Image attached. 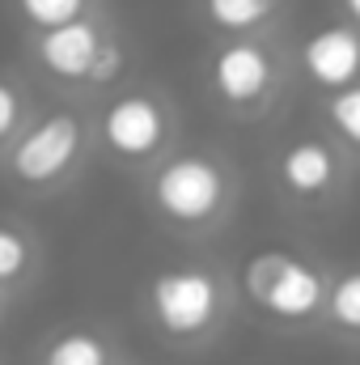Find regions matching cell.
<instances>
[{
    "label": "cell",
    "instance_id": "6da1fadb",
    "mask_svg": "<svg viewBox=\"0 0 360 365\" xmlns=\"http://www.w3.org/2000/svg\"><path fill=\"white\" fill-rule=\"evenodd\" d=\"M149 327L174 349H203L212 344L233 314V284L208 264L166 268L144 289Z\"/></svg>",
    "mask_w": 360,
    "mask_h": 365
},
{
    "label": "cell",
    "instance_id": "7a4b0ae2",
    "mask_svg": "<svg viewBox=\"0 0 360 365\" xmlns=\"http://www.w3.org/2000/svg\"><path fill=\"white\" fill-rule=\"evenodd\" d=\"M242 297L268 319L275 331L301 336V331H322L327 319V297H331V276L314 259L292 255V251H259L242 268Z\"/></svg>",
    "mask_w": 360,
    "mask_h": 365
},
{
    "label": "cell",
    "instance_id": "3957f363",
    "mask_svg": "<svg viewBox=\"0 0 360 365\" xmlns=\"http://www.w3.org/2000/svg\"><path fill=\"white\" fill-rule=\"evenodd\" d=\"M153 204L157 212L179 225V230H203L212 225L225 204H229V179L225 170L203 158V153H182L174 162H166L153 179Z\"/></svg>",
    "mask_w": 360,
    "mask_h": 365
},
{
    "label": "cell",
    "instance_id": "277c9868",
    "mask_svg": "<svg viewBox=\"0 0 360 365\" xmlns=\"http://www.w3.org/2000/svg\"><path fill=\"white\" fill-rule=\"evenodd\" d=\"M77 153H81V123H77V115L60 110V115H47L43 123H34L17 140V149H13V175L21 182L43 187V182L60 179L77 162Z\"/></svg>",
    "mask_w": 360,
    "mask_h": 365
},
{
    "label": "cell",
    "instance_id": "5b68a950",
    "mask_svg": "<svg viewBox=\"0 0 360 365\" xmlns=\"http://www.w3.org/2000/svg\"><path fill=\"white\" fill-rule=\"evenodd\" d=\"M275 179H280L288 200H297V204H322V200H331L339 191L344 162H339V153L327 140L301 136V140L284 145V153L275 158Z\"/></svg>",
    "mask_w": 360,
    "mask_h": 365
},
{
    "label": "cell",
    "instance_id": "8992f818",
    "mask_svg": "<svg viewBox=\"0 0 360 365\" xmlns=\"http://www.w3.org/2000/svg\"><path fill=\"white\" fill-rule=\"evenodd\" d=\"M275 56L263 43L233 38L212 56V90L221 93L229 106H250L263 102L275 86Z\"/></svg>",
    "mask_w": 360,
    "mask_h": 365
},
{
    "label": "cell",
    "instance_id": "52a82bcc",
    "mask_svg": "<svg viewBox=\"0 0 360 365\" xmlns=\"http://www.w3.org/2000/svg\"><path fill=\"white\" fill-rule=\"evenodd\" d=\"M301 68L305 77L327 93H339L360 81V30L352 21L322 26L318 34L305 38L301 47Z\"/></svg>",
    "mask_w": 360,
    "mask_h": 365
},
{
    "label": "cell",
    "instance_id": "ba28073f",
    "mask_svg": "<svg viewBox=\"0 0 360 365\" xmlns=\"http://www.w3.org/2000/svg\"><path fill=\"white\" fill-rule=\"evenodd\" d=\"M102 140L119 153V158H153L166 140V115L153 98L144 93H132V98H119L106 106L102 115Z\"/></svg>",
    "mask_w": 360,
    "mask_h": 365
},
{
    "label": "cell",
    "instance_id": "9c48e42d",
    "mask_svg": "<svg viewBox=\"0 0 360 365\" xmlns=\"http://www.w3.org/2000/svg\"><path fill=\"white\" fill-rule=\"evenodd\" d=\"M97 51H102V38H97L93 21H68V26L43 30V38H38V60L55 77H68V81L90 77Z\"/></svg>",
    "mask_w": 360,
    "mask_h": 365
},
{
    "label": "cell",
    "instance_id": "30bf717a",
    "mask_svg": "<svg viewBox=\"0 0 360 365\" xmlns=\"http://www.w3.org/2000/svg\"><path fill=\"white\" fill-rule=\"evenodd\" d=\"M322 331L348 349H360V268L331 276V297H327V319Z\"/></svg>",
    "mask_w": 360,
    "mask_h": 365
},
{
    "label": "cell",
    "instance_id": "8fae6325",
    "mask_svg": "<svg viewBox=\"0 0 360 365\" xmlns=\"http://www.w3.org/2000/svg\"><path fill=\"white\" fill-rule=\"evenodd\" d=\"M115 349L106 336H97L90 327H68L60 336H51L38 353V365H115Z\"/></svg>",
    "mask_w": 360,
    "mask_h": 365
},
{
    "label": "cell",
    "instance_id": "7c38bea8",
    "mask_svg": "<svg viewBox=\"0 0 360 365\" xmlns=\"http://www.w3.org/2000/svg\"><path fill=\"white\" fill-rule=\"evenodd\" d=\"M275 9H280V0H203L208 21L221 30H233V34H246V30L271 21Z\"/></svg>",
    "mask_w": 360,
    "mask_h": 365
},
{
    "label": "cell",
    "instance_id": "4fadbf2b",
    "mask_svg": "<svg viewBox=\"0 0 360 365\" xmlns=\"http://www.w3.org/2000/svg\"><path fill=\"white\" fill-rule=\"evenodd\" d=\"M327 119H331V128L339 132V140L352 145V149L360 153V81L348 86V90H339V93H331Z\"/></svg>",
    "mask_w": 360,
    "mask_h": 365
},
{
    "label": "cell",
    "instance_id": "5bb4252c",
    "mask_svg": "<svg viewBox=\"0 0 360 365\" xmlns=\"http://www.w3.org/2000/svg\"><path fill=\"white\" fill-rule=\"evenodd\" d=\"M26 272H30V242L17 230L0 225V289H13L17 280H26Z\"/></svg>",
    "mask_w": 360,
    "mask_h": 365
},
{
    "label": "cell",
    "instance_id": "9a60e30c",
    "mask_svg": "<svg viewBox=\"0 0 360 365\" xmlns=\"http://www.w3.org/2000/svg\"><path fill=\"white\" fill-rule=\"evenodd\" d=\"M26 21H34L38 30H55V26H68V21H81V9L85 0H17Z\"/></svg>",
    "mask_w": 360,
    "mask_h": 365
},
{
    "label": "cell",
    "instance_id": "2e32d148",
    "mask_svg": "<svg viewBox=\"0 0 360 365\" xmlns=\"http://www.w3.org/2000/svg\"><path fill=\"white\" fill-rule=\"evenodd\" d=\"M119 68H123V51H119L115 43H102V51H97V60H93L90 81L106 86V81H115V77H119Z\"/></svg>",
    "mask_w": 360,
    "mask_h": 365
},
{
    "label": "cell",
    "instance_id": "e0dca14e",
    "mask_svg": "<svg viewBox=\"0 0 360 365\" xmlns=\"http://www.w3.org/2000/svg\"><path fill=\"white\" fill-rule=\"evenodd\" d=\"M17 119H21V98H17L13 86H4V81H0V140L17 128Z\"/></svg>",
    "mask_w": 360,
    "mask_h": 365
},
{
    "label": "cell",
    "instance_id": "ac0fdd59",
    "mask_svg": "<svg viewBox=\"0 0 360 365\" xmlns=\"http://www.w3.org/2000/svg\"><path fill=\"white\" fill-rule=\"evenodd\" d=\"M339 4H344V13H348V21H352V26L360 30V0H339Z\"/></svg>",
    "mask_w": 360,
    "mask_h": 365
},
{
    "label": "cell",
    "instance_id": "d6986e66",
    "mask_svg": "<svg viewBox=\"0 0 360 365\" xmlns=\"http://www.w3.org/2000/svg\"><path fill=\"white\" fill-rule=\"evenodd\" d=\"M115 365H127V361H115Z\"/></svg>",
    "mask_w": 360,
    "mask_h": 365
}]
</instances>
